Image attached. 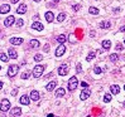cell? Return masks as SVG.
<instances>
[{
    "label": "cell",
    "instance_id": "cell-34",
    "mask_svg": "<svg viewBox=\"0 0 125 117\" xmlns=\"http://www.w3.org/2000/svg\"><path fill=\"white\" fill-rule=\"evenodd\" d=\"M93 72H95L96 74H100L101 72H102V69L100 68V67H95V68H93Z\"/></svg>",
    "mask_w": 125,
    "mask_h": 117
},
{
    "label": "cell",
    "instance_id": "cell-44",
    "mask_svg": "<svg viewBox=\"0 0 125 117\" xmlns=\"http://www.w3.org/2000/svg\"><path fill=\"white\" fill-rule=\"evenodd\" d=\"M18 1H19V0H11V3H13V4H14V3H18Z\"/></svg>",
    "mask_w": 125,
    "mask_h": 117
},
{
    "label": "cell",
    "instance_id": "cell-45",
    "mask_svg": "<svg viewBox=\"0 0 125 117\" xmlns=\"http://www.w3.org/2000/svg\"><path fill=\"white\" fill-rule=\"evenodd\" d=\"M47 117H54V116H53V115H52V113H49V115H48V116H47Z\"/></svg>",
    "mask_w": 125,
    "mask_h": 117
},
{
    "label": "cell",
    "instance_id": "cell-42",
    "mask_svg": "<svg viewBox=\"0 0 125 117\" xmlns=\"http://www.w3.org/2000/svg\"><path fill=\"white\" fill-rule=\"evenodd\" d=\"M16 91H18V89H14V91L11 92V94H13V96H15V94H16Z\"/></svg>",
    "mask_w": 125,
    "mask_h": 117
},
{
    "label": "cell",
    "instance_id": "cell-13",
    "mask_svg": "<svg viewBox=\"0 0 125 117\" xmlns=\"http://www.w3.org/2000/svg\"><path fill=\"white\" fill-rule=\"evenodd\" d=\"M25 11H27V5H25V4H20V5L18 6V9H16L18 14H24Z\"/></svg>",
    "mask_w": 125,
    "mask_h": 117
},
{
    "label": "cell",
    "instance_id": "cell-23",
    "mask_svg": "<svg viewBox=\"0 0 125 117\" xmlns=\"http://www.w3.org/2000/svg\"><path fill=\"white\" fill-rule=\"evenodd\" d=\"M101 46L104 47V49H110L111 48V42L110 40H104V42L101 43Z\"/></svg>",
    "mask_w": 125,
    "mask_h": 117
},
{
    "label": "cell",
    "instance_id": "cell-43",
    "mask_svg": "<svg viewBox=\"0 0 125 117\" xmlns=\"http://www.w3.org/2000/svg\"><path fill=\"white\" fill-rule=\"evenodd\" d=\"M3 86H4V83H3V82H0V89L3 88Z\"/></svg>",
    "mask_w": 125,
    "mask_h": 117
},
{
    "label": "cell",
    "instance_id": "cell-30",
    "mask_svg": "<svg viewBox=\"0 0 125 117\" xmlns=\"http://www.w3.org/2000/svg\"><path fill=\"white\" fill-rule=\"evenodd\" d=\"M110 101H111V96H110L109 93H106L105 96H104V102L108 103V102H110Z\"/></svg>",
    "mask_w": 125,
    "mask_h": 117
},
{
    "label": "cell",
    "instance_id": "cell-2",
    "mask_svg": "<svg viewBox=\"0 0 125 117\" xmlns=\"http://www.w3.org/2000/svg\"><path fill=\"white\" fill-rule=\"evenodd\" d=\"M18 71H19V66H16V64L9 66V68H8V76H9V77H15L16 73H18Z\"/></svg>",
    "mask_w": 125,
    "mask_h": 117
},
{
    "label": "cell",
    "instance_id": "cell-38",
    "mask_svg": "<svg viewBox=\"0 0 125 117\" xmlns=\"http://www.w3.org/2000/svg\"><path fill=\"white\" fill-rule=\"evenodd\" d=\"M81 86H82L83 88H87V87H88V84H87L86 82H82V83H81Z\"/></svg>",
    "mask_w": 125,
    "mask_h": 117
},
{
    "label": "cell",
    "instance_id": "cell-14",
    "mask_svg": "<svg viewBox=\"0 0 125 117\" xmlns=\"http://www.w3.org/2000/svg\"><path fill=\"white\" fill-rule=\"evenodd\" d=\"M10 43L13 44V46H19V44L23 43V39H22V38H11Z\"/></svg>",
    "mask_w": 125,
    "mask_h": 117
},
{
    "label": "cell",
    "instance_id": "cell-47",
    "mask_svg": "<svg viewBox=\"0 0 125 117\" xmlns=\"http://www.w3.org/2000/svg\"><path fill=\"white\" fill-rule=\"evenodd\" d=\"M53 1H54V3H58V1H60V0H53Z\"/></svg>",
    "mask_w": 125,
    "mask_h": 117
},
{
    "label": "cell",
    "instance_id": "cell-46",
    "mask_svg": "<svg viewBox=\"0 0 125 117\" xmlns=\"http://www.w3.org/2000/svg\"><path fill=\"white\" fill-rule=\"evenodd\" d=\"M34 1H35V3H39V1H41V0H34Z\"/></svg>",
    "mask_w": 125,
    "mask_h": 117
},
{
    "label": "cell",
    "instance_id": "cell-24",
    "mask_svg": "<svg viewBox=\"0 0 125 117\" xmlns=\"http://www.w3.org/2000/svg\"><path fill=\"white\" fill-rule=\"evenodd\" d=\"M66 40H67V37H66V35H65V34H61V35H60V37H58V38H57V42H58L60 44H63V43L66 42Z\"/></svg>",
    "mask_w": 125,
    "mask_h": 117
},
{
    "label": "cell",
    "instance_id": "cell-25",
    "mask_svg": "<svg viewBox=\"0 0 125 117\" xmlns=\"http://www.w3.org/2000/svg\"><path fill=\"white\" fill-rule=\"evenodd\" d=\"M88 11H90V14H93V15H97L99 14V9L95 8V6H90V9H88Z\"/></svg>",
    "mask_w": 125,
    "mask_h": 117
},
{
    "label": "cell",
    "instance_id": "cell-11",
    "mask_svg": "<svg viewBox=\"0 0 125 117\" xmlns=\"http://www.w3.org/2000/svg\"><path fill=\"white\" fill-rule=\"evenodd\" d=\"M11 116H14V117H19L22 115V110L19 108V107H14V108L11 110Z\"/></svg>",
    "mask_w": 125,
    "mask_h": 117
},
{
    "label": "cell",
    "instance_id": "cell-1",
    "mask_svg": "<svg viewBox=\"0 0 125 117\" xmlns=\"http://www.w3.org/2000/svg\"><path fill=\"white\" fill-rule=\"evenodd\" d=\"M44 68H46V66H41V64L35 66L34 69H33V77H35V78L42 77V74H43V72H44Z\"/></svg>",
    "mask_w": 125,
    "mask_h": 117
},
{
    "label": "cell",
    "instance_id": "cell-16",
    "mask_svg": "<svg viewBox=\"0 0 125 117\" xmlns=\"http://www.w3.org/2000/svg\"><path fill=\"white\" fill-rule=\"evenodd\" d=\"M53 19H54V15H53L52 11H47L46 13V20L48 21V23H52Z\"/></svg>",
    "mask_w": 125,
    "mask_h": 117
},
{
    "label": "cell",
    "instance_id": "cell-49",
    "mask_svg": "<svg viewBox=\"0 0 125 117\" xmlns=\"http://www.w3.org/2000/svg\"><path fill=\"white\" fill-rule=\"evenodd\" d=\"M0 71H1V66H0Z\"/></svg>",
    "mask_w": 125,
    "mask_h": 117
},
{
    "label": "cell",
    "instance_id": "cell-41",
    "mask_svg": "<svg viewBox=\"0 0 125 117\" xmlns=\"http://www.w3.org/2000/svg\"><path fill=\"white\" fill-rule=\"evenodd\" d=\"M90 35H91V37H93V35H95V30H91V33H90Z\"/></svg>",
    "mask_w": 125,
    "mask_h": 117
},
{
    "label": "cell",
    "instance_id": "cell-5",
    "mask_svg": "<svg viewBox=\"0 0 125 117\" xmlns=\"http://www.w3.org/2000/svg\"><path fill=\"white\" fill-rule=\"evenodd\" d=\"M65 52H66V47L63 44H60V47L56 49V57H62L65 54Z\"/></svg>",
    "mask_w": 125,
    "mask_h": 117
},
{
    "label": "cell",
    "instance_id": "cell-15",
    "mask_svg": "<svg viewBox=\"0 0 125 117\" xmlns=\"http://www.w3.org/2000/svg\"><path fill=\"white\" fill-rule=\"evenodd\" d=\"M20 103H22V105H24V106H28L29 105V97L27 96V94L22 96L20 97Z\"/></svg>",
    "mask_w": 125,
    "mask_h": 117
},
{
    "label": "cell",
    "instance_id": "cell-22",
    "mask_svg": "<svg viewBox=\"0 0 125 117\" xmlns=\"http://www.w3.org/2000/svg\"><path fill=\"white\" fill-rule=\"evenodd\" d=\"M65 93H66V91H65L63 88H58L56 91V97H63Z\"/></svg>",
    "mask_w": 125,
    "mask_h": 117
},
{
    "label": "cell",
    "instance_id": "cell-36",
    "mask_svg": "<svg viewBox=\"0 0 125 117\" xmlns=\"http://www.w3.org/2000/svg\"><path fill=\"white\" fill-rule=\"evenodd\" d=\"M24 24V21L23 20H22V19H19V20H16V25L18 26H22V25H23Z\"/></svg>",
    "mask_w": 125,
    "mask_h": 117
},
{
    "label": "cell",
    "instance_id": "cell-27",
    "mask_svg": "<svg viewBox=\"0 0 125 117\" xmlns=\"http://www.w3.org/2000/svg\"><path fill=\"white\" fill-rule=\"evenodd\" d=\"M0 61H3V62H8V61H9V57L5 54V53H0Z\"/></svg>",
    "mask_w": 125,
    "mask_h": 117
},
{
    "label": "cell",
    "instance_id": "cell-6",
    "mask_svg": "<svg viewBox=\"0 0 125 117\" xmlns=\"http://www.w3.org/2000/svg\"><path fill=\"white\" fill-rule=\"evenodd\" d=\"M67 73H68V67H67L66 64H62L58 68V74L60 76H66Z\"/></svg>",
    "mask_w": 125,
    "mask_h": 117
},
{
    "label": "cell",
    "instance_id": "cell-35",
    "mask_svg": "<svg viewBox=\"0 0 125 117\" xmlns=\"http://www.w3.org/2000/svg\"><path fill=\"white\" fill-rule=\"evenodd\" d=\"M115 48H116V51H121V49L124 48V46H123L121 43H118V44H116V47H115Z\"/></svg>",
    "mask_w": 125,
    "mask_h": 117
},
{
    "label": "cell",
    "instance_id": "cell-51",
    "mask_svg": "<svg viewBox=\"0 0 125 117\" xmlns=\"http://www.w3.org/2000/svg\"><path fill=\"white\" fill-rule=\"evenodd\" d=\"M124 89H125V86H124Z\"/></svg>",
    "mask_w": 125,
    "mask_h": 117
},
{
    "label": "cell",
    "instance_id": "cell-8",
    "mask_svg": "<svg viewBox=\"0 0 125 117\" xmlns=\"http://www.w3.org/2000/svg\"><path fill=\"white\" fill-rule=\"evenodd\" d=\"M14 21H15V19H14V16H8L5 20H4V25L5 26H11L13 24H14Z\"/></svg>",
    "mask_w": 125,
    "mask_h": 117
},
{
    "label": "cell",
    "instance_id": "cell-33",
    "mask_svg": "<svg viewBox=\"0 0 125 117\" xmlns=\"http://www.w3.org/2000/svg\"><path fill=\"white\" fill-rule=\"evenodd\" d=\"M72 9H73V11H78L80 9H81V5H80V4H75Z\"/></svg>",
    "mask_w": 125,
    "mask_h": 117
},
{
    "label": "cell",
    "instance_id": "cell-21",
    "mask_svg": "<svg viewBox=\"0 0 125 117\" xmlns=\"http://www.w3.org/2000/svg\"><path fill=\"white\" fill-rule=\"evenodd\" d=\"M29 46L32 47V48H38L39 47V40H37V39H32L29 42Z\"/></svg>",
    "mask_w": 125,
    "mask_h": 117
},
{
    "label": "cell",
    "instance_id": "cell-12",
    "mask_svg": "<svg viewBox=\"0 0 125 117\" xmlns=\"http://www.w3.org/2000/svg\"><path fill=\"white\" fill-rule=\"evenodd\" d=\"M32 28L35 29V30H43V24L41 23V21H34V23L32 24Z\"/></svg>",
    "mask_w": 125,
    "mask_h": 117
},
{
    "label": "cell",
    "instance_id": "cell-50",
    "mask_svg": "<svg viewBox=\"0 0 125 117\" xmlns=\"http://www.w3.org/2000/svg\"><path fill=\"white\" fill-rule=\"evenodd\" d=\"M124 44H125V40H124Z\"/></svg>",
    "mask_w": 125,
    "mask_h": 117
},
{
    "label": "cell",
    "instance_id": "cell-17",
    "mask_svg": "<svg viewBox=\"0 0 125 117\" xmlns=\"http://www.w3.org/2000/svg\"><path fill=\"white\" fill-rule=\"evenodd\" d=\"M30 98L33 101H38L39 100V92L38 91H32L30 92Z\"/></svg>",
    "mask_w": 125,
    "mask_h": 117
},
{
    "label": "cell",
    "instance_id": "cell-3",
    "mask_svg": "<svg viewBox=\"0 0 125 117\" xmlns=\"http://www.w3.org/2000/svg\"><path fill=\"white\" fill-rule=\"evenodd\" d=\"M77 86H78V79H77V77H71L70 81H68V89H70V91H75Z\"/></svg>",
    "mask_w": 125,
    "mask_h": 117
},
{
    "label": "cell",
    "instance_id": "cell-20",
    "mask_svg": "<svg viewBox=\"0 0 125 117\" xmlns=\"http://www.w3.org/2000/svg\"><path fill=\"white\" fill-rule=\"evenodd\" d=\"M110 26H111L110 21H101L100 23V28L101 29H108V28H110Z\"/></svg>",
    "mask_w": 125,
    "mask_h": 117
},
{
    "label": "cell",
    "instance_id": "cell-9",
    "mask_svg": "<svg viewBox=\"0 0 125 117\" xmlns=\"http://www.w3.org/2000/svg\"><path fill=\"white\" fill-rule=\"evenodd\" d=\"M8 56H9V58H11V59H16V58H18L16 51H15L14 48H9V51H8Z\"/></svg>",
    "mask_w": 125,
    "mask_h": 117
},
{
    "label": "cell",
    "instance_id": "cell-39",
    "mask_svg": "<svg viewBox=\"0 0 125 117\" xmlns=\"http://www.w3.org/2000/svg\"><path fill=\"white\" fill-rule=\"evenodd\" d=\"M77 72H82V68H81V64H77Z\"/></svg>",
    "mask_w": 125,
    "mask_h": 117
},
{
    "label": "cell",
    "instance_id": "cell-7",
    "mask_svg": "<svg viewBox=\"0 0 125 117\" xmlns=\"http://www.w3.org/2000/svg\"><path fill=\"white\" fill-rule=\"evenodd\" d=\"M90 93H91V92H90V91H88V89H87V88H85V89H83V91L81 92V94H80V98H81V100H82V101H85V100H87V98H88V97H90Z\"/></svg>",
    "mask_w": 125,
    "mask_h": 117
},
{
    "label": "cell",
    "instance_id": "cell-28",
    "mask_svg": "<svg viewBox=\"0 0 125 117\" xmlns=\"http://www.w3.org/2000/svg\"><path fill=\"white\" fill-rule=\"evenodd\" d=\"M110 61H111V62H118V61H119V56L116 54V53L111 54V56H110Z\"/></svg>",
    "mask_w": 125,
    "mask_h": 117
},
{
    "label": "cell",
    "instance_id": "cell-48",
    "mask_svg": "<svg viewBox=\"0 0 125 117\" xmlns=\"http://www.w3.org/2000/svg\"><path fill=\"white\" fill-rule=\"evenodd\" d=\"M123 106H124V107H125V101H124V103H123Z\"/></svg>",
    "mask_w": 125,
    "mask_h": 117
},
{
    "label": "cell",
    "instance_id": "cell-31",
    "mask_svg": "<svg viewBox=\"0 0 125 117\" xmlns=\"http://www.w3.org/2000/svg\"><path fill=\"white\" fill-rule=\"evenodd\" d=\"M42 59H43V56L42 54H35L34 56V61L35 62H41Z\"/></svg>",
    "mask_w": 125,
    "mask_h": 117
},
{
    "label": "cell",
    "instance_id": "cell-40",
    "mask_svg": "<svg viewBox=\"0 0 125 117\" xmlns=\"http://www.w3.org/2000/svg\"><path fill=\"white\" fill-rule=\"evenodd\" d=\"M120 31H123V33H125V25H124V26H121V28H120Z\"/></svg>",
    "mask_w": 125,
    "mask_h": 117
},
{
    "label": "cell",
    "instance_id": "cell-4",
    "mask_svg": "<svg viewBox=\"0 0 125 117\" xmlns=\"http://www.w3.org/2000/svg\"><path fill=\"white\" fill-rule=\"evenodd\" d=\"M9 108H10V102H9V100H6V98H4L1 101V105H0V111L6 112V111H9Z\"/></svg>",
    "mask_w": 125,
    "mask_h": 117
},
{
    "label": "cell",
    "instance_id": "cell-18",
    "mask_svg": "<svg viewBox=\"0 0 125 117\" xmlns=\"http://www.w3.org/2000/svg\"><path fill=\"white\" fill-rule=\"evenodd\" d=\"M110 89H111V93L113 94H118L120 92V87L118 86V84H113V86L110 87Z\"/></svg>",
    "mask_w": 125,
    "mask_h": 117
},
{
    "label": "cell",
    "instance_id": "cell-10",
    "mask_svg": "<svg viewBox=\"0 0 125 117\" xmlns=\"http://www.w3.org/2000/svg\"><path fill=\"white\" fill-rule=\"evenodd\" d=\"M10 10V5L9 4H3L1 6H0V14H6Z\"/></svg>",
    "mask_w": 125,
    "mask_h": 117
},
{
    "label": "cell",
    "instance_id": "cell-29",
    "mask_svg": "<svg viewBox=\"0 0 125 117\" xmlns=\"http://www.w3.org/2000/svg\"><path fill=\"white\" fill-rule=\"evenodd\" d=\"M93 58H95V52H90V53H88V56H87L86 59H87L88 62H90L91 59H93Z\"/></svg>",
    "mask_w": 125,
    "mask_h": 117
},
{
    "label": "cell",
    "instance_id": "cell-26",
    "mask_svg": "<svg viewBox=\"0 0 125 117\" xmlns=\"http://www.w3.org/2000/svg\"><path fill=\"white\" fill-rule=\"evenodd\" d=\"M65 19H66V14H65V13H60L58 16H57V21L61 23V21H63Z\"/></svg>",
    "mask_w": 125,
    "mask_h": 117
},
{
    "label": "cell",
    "instance_id": "cell-32",
    "mask_svg": "<svg viewBox=\"0 0 125 117\" xmlns=\"http://www.w3.org/2000/svg\"><path fill=\"white\" fill-rule=\"evenodd\" d=\"M29 76H30V73H28V72H24V73L22 74V79H27V78H29Z\"/></svg>",
    "mask_w": 125,
    "mask_h": 117
},
{
    "label": "cell",
    "instance_id": "cell-37",
    "mask_svg": "<svg viewBox=\"0 0 125 117\" xmlns=\"http://www.w3.org/2000/svg\"><path fill=\"white\" fill-rule=\"evenodd\" d=\"M43 51L44 52H49V44H46V46L43 47Z\"/></svg>",
    "mask_w": 125,
    "mask_h": 117
},
{
    "label": "cell",
    "instance_id": "cell-19",
    "mask_svg": "<svg viewBox=\"0 0 125 117\" xmlns=\"http://www.w3.org/2000/svg\"><path fill=\"white\" fill-rule=\"evenodd\" d=\"M56 86H57V82H56V81H52L51 83H48V84H47V87H46V88H47V91H49V92H51V91H53V89H54Z\"/></svg>",
    "mask_w": 125,
    "mask_h": 117
}]
</instances>
